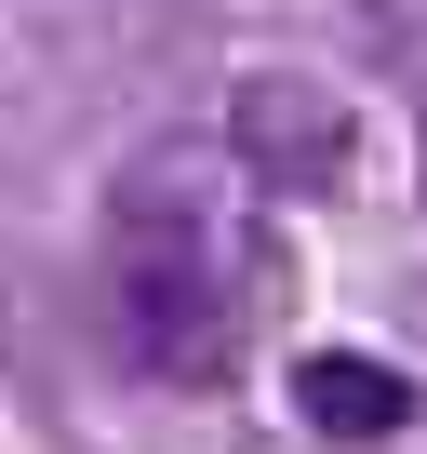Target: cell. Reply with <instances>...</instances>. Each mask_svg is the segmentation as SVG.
<instances>
[{"label": "cell", "mask_w": 427, "mask_h": 454, "mask_svg": "<svg viewBox=\"0 0 427 454\" xmlns=\"http://www.w3.org/2000/svg\"><path fill=\"white\" fill-rule=\"evenodd\" d=\"M268 160L241 134H160L107 187V321L147 387H228L268 281H281V227H268Z\"/></svg>", "instance_id": "cell-1"}, {"label": "cell", "mask_w": 427, "mask_h": 454, "mask_svg": "<svg viewBox=\"0 0 427 454\" xmlns=\"http://www.w3.org/2000/svg\"><path fill=\"white\" fill-rule=\"evenodd\" d=\"M228 134L268 160V187H347V107H321V94H294V81H268Z\"/></svg>", "instance_id": "cell-2"}, {"label": "cell", "mask_w": 427, "mask_h": 454, "mask_svg": "<svg viewBox=\"0 0 427 454\" xmlns=\"http://www.w3.org/2000/svg\"><path fill=\"white\" fill-rule=\"evenodd\" d=\"M294 401H307V427H321V441H387V427L414 414V387H400L387 361H307V374H294Z\"/></svg>", "instance_id": "cell-3"}]
</instances>
